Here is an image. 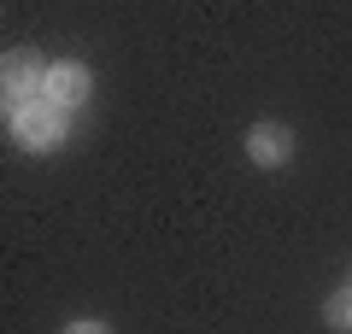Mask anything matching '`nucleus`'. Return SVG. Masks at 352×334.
<instances>
[{"label": "nucleus", "instance_id": "nucleus-3", "mask_svg": "<svg viewBox=\"0 0 352 334\" xmlns=\"http://www.w3.org/2000/svg\"><path fill=\"white\" fill-rule=\"evenodd\" d=\"M88 88H94L88 65L59 59V65H47V94H41V100H53L59 111H71V106H82V100H88Z\"/></svg>", "mask_w": 352, "mask_h": 334}, {"label": "nucleus", "instance_id": "nucleus-2", "mask_svg": "<svg viewBox=\"0 0 352 334\" xmlns=\"http://www.w3.org/2000/svg\"><path fill=\"white\" fill-rule=\"evenodd\" d=\"M0 88H6V111H12V106H30V100L47 94V65H41L30 47L6 53V65H0Z\"/></svg>", "mask_w": 352, "mask_h": 334}, {"label": "nucleus", "instance_id": "nucleus-1", "mask_svg": "<svg viewBox=\"0 0 352 334\" xmlns=\"http://www.w3.org/2000/svg\"><path fill=\"white\" fill-rule=\"evenodd\" d=\"M6 124H12L18 147H30V153H47V147H59V141H65V111L53 106V100L12 106V111H6Z\"/></svg>", "mask_w": 352, "mask_h": 334}, {"label": "nucleus", "instance_id": "nucleus-4", "mask_svg": "<svg viewBox=\"0 0 352 334\" xmlns=\"http://www.w3.org/2000/svg\"><path fill=\"white\" fill-rule=\"evenodd\" d=\"M247 159L264 164V170L288 164V159H294V129H282V124H258V129H247Z\"/></svg>", "mask_w": 352, "mask_h": 334}, {"label": "nucleus", "instance_id": "nucleus-6", "mask_svg": "<svg viewBox=\"0 0 352 334\" xmlns=\"http://www.w3.org/2000/svg\"><path fill=\"white\" fill-rule=\"evenodd\" d=\"M65 334H112V329H106V322H88V317H76Z\"/></svg>", "mask_w": 352, "mask_h": 334}, {"label": "nucleus", "instance_id": "nucleus-5", "mask_svg": "<svg viewBox=\"0 0 352 334\" xmlns=\"http://www.w3.org/2000/svg\"><path fill=\"white\" fill-rule=\"evenodd\" d=\"M323 317L335 322V329H352V287H340V293L329 299V305H323Z\"/></svg>", "mask_w": 352, "mask_h": 334}]
</instances>
